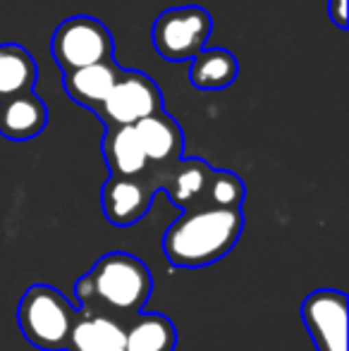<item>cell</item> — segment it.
<instances>
[{"instance_id": "obj_1", "label": "cell", "mask_w": 349, "mask_h": 351, "mask_svg": "<svg viewBox=\"0 0 349 351\" xmlns=\"http://www.w3.org/2000/svg\"><path fill=\"white\" fill-rule=\"evenodd\" d=\"M80 308L103 311L130 320L144 311L154 291V278L144 261L125 251H110L93 263L75 285Z\"/></svg>"}, {"instance_id": "obj_2", "label": "cell", "mask_w": 349, "mask_h": 351, "mask_svg": "<svg viewBox=\"0 0 349 351\" xmlns=\"http://www.w3.org/2000/svg\"><path fill=\"white\" fill-rule=\"evenodd\" d=\"M244 230L242 210H184L165 230L163 251L173 268H206L225 258Z\"/></svg>"}, {"instance_id": "obj_3", "label": "cell", "mask_w": 349, "mask_h": 351, "mask_svg": "<svg viewBox=\"0 0 349 351\" xmlns=\"http://www.w3.org/2000/svg\"><path fill=\"white\" fill-rule=\"evenodd\" d=\"M77 308L51 285H32L17 306L24 339L41 351H65Z\"/></svg>"}, {"instance_id": "obj_4", "label": "cell", "mask_w": 349, "mask_h": 351, "mask_svg": "<svg viewBox=\"0 0 349 351\" xmlns=\"http://www.w3.org/2000/svg\"><path fill=\"white\" fill-rule=\"evenodd\" d=\"M51 53L62 74L82 70L98 62L115 60V41L101 19L75 14L56 27L51 38Z\"/></svg>"}, {"instance_id": "obj_5", "label": "cell", "mask_w": 349, "mask_h": 351, "mask_svg": "<svg viewBox=\"0 0 349 351\" xmlns=\"http://www.w3.org/2000/svg\"><path fill=\"white\" fill-rule=\"evenodd\" d=\"M213 32V19L201 5L168 8L154 19L151 43L168 62H186L201 53Z\"/></svg>"}, {"instance_id": "obj_6", "label": "cell", "mask_w": 349, "mask_h": 351, "mask_svg": "<svg viewBox=\"0 0 349 351\" xmlns=\"http://www.w3.org/2000/svg\"><path fill=\"white\" fill-rule=\"evenodd\" d=\"M163 110V91L141 70H122L112 91L93 115L110 127H134L136 122Z\"/></svg>"}, {"instance_id": "obj_7", "label": "cell", "mask_w": 349, "mask_h": 351, "mask_svg": "<svg viewBox=\"0 0 349 351\" xmlns=\"http://www.w3.org/2000/svg\"><path fill=\"white\" fill-rule=\"evenodd\" d=\"M302 320L316 351H347V294L316 289L304 299Z\"/></svg>"}, {"instance_id": "obj_8", "label": "cell", "mask_w": 349, "mask_h": 351, "mask_svg": "<svg viewBox=\"0 0 349 351\" xmlns=\"http://www.w3.org/2000/svg\"><path fill=\"white\" fill-rule=\"evenodd\" d=\"M213 167L201 158H180L173 165L146 172V180L156 191H165L177 208L196 210L204 208V196Z\"/></svg>"}, {"instance_id": "obj_9", "label": "cell", "mask_w": 349, "mask_h": 351, "mask_svg": "<svg viewBox=\"0 0 349 351\" xmlns=\"http://www.w3.org/2000/svg\"><path fill=\"white\" fill-rule=\"evenodd\" d=\"M156 189L146 177H108L101 189L103 215L110 225L130 227L151 210Z\"/></svg>"}, {"instance_id": "obj_10", "label": "cell", "mask_w": 349, "mask_h": 351, "mask_svg": "<svg viewBox=\"0 0 349 351\" xmlns=\"http://www.w3.org/2000/svg\"><path fill=\"white\" fill-rule=\"evenodd\" d=\"M134 134L139 139V146L149 162V170L173 165L180 158H184V132L180 122L170 117L165 110L136 122Z\"/></svg>"}, {"instance_id": "obj_11", "label": "cell", "mask_w": 349, "mask_h": 351, "mask_svg": "<svg viewBox=\"0 0 349 351\" xmlns=\"http://www.w3.org/2000/svg\"><path fill=\"white\" fill-rule=\"evenodd\" d=\"M125 323L103 311L77 308L65 351H125Z\"/></svg>"}, {"instance_id": "obj_12", "label": "cell", "mask_w": 349, "mask_h": 351, "mask_svg": "<svg viewBox=\"0 0 349 351\" xmlns=\"http://www.w3.org/2000/svg\"><path fill=\"white\" fill-rule=\"evenodd\" d=\"M48 127V106L34 91L0 101V136L32 141Z\"/></svg>"}, {"instance_id": "obj_13", "label": "cell", "mask_w": 349, "mask_h": 351, "mask_svg": "<svg viewBox=\"0 0 349 351\" xmlns=\"http://www.w3.org/2000/svg\"><path fill=\"white\" fill-rule=\"evenodd\" d=\"M122 70L125 67H120L115 60L98 62V65H88L82 70L62 74V86L72 101L84 106L86 110L96 112L108 98V93L112 91Z\"/></svg>"}, {"instance_id": "obj_14", "label": "cell", "mask_w": 349, "mask_h": 351, "mask_svg": "<svg viewBox=\"0 0 349 351\" xmlns=\"http://www.w3.org/2000/svg\"><path fill=\"white\" fill-rule=\"evenodd\" d=\"M103 158L110 177H146L149 162L134 134V127H110L103 134Z\"/></svg>"}, {"instance_id": "obj_15", "label": "cell", "mask_w": 349, "mask_h": 351, "mask_svg": "<svg viewBox=\"0 0 349 351\" xmlns=\"http://www.w3.org/2000/svg\"><path fill=\"white\" fill-rule=\"evenodd\" d=\"M189 62V84L199 91H220L239 77V62L228 48H204Z\"/></svg>"}, {"instance_id": "obj_16", "label": "cell", "mask_w": 349, "mask_h": 351, "mask_svg": "<svg viewBox=\"0 0 349 351\" xmlns=\"http://www.w3.org/2000/svg\"><path fill=\"white\" fill-rule=\"evenodd\" d=\"M177 330L163 313H139L125 323V351H175Z\"/></svg>"}, {"instance_id": "obj_17", "label": "cell", "mask_w": 349, "mask_h": 351, "mask_svg": "<svg viewBox=\"0 0 349 351\" xmlns=\"http://www.w3.org/2000/svg\"><path fill=\"white\" fill-rule=\"evenodd\" d=\"M38 65L19 43H0V101L34 91Z\"/></svg>"}, {"instance_id": "obj_18", "label": "cell", "mask_w": 349, "mask_h": 351, "mask_svg": "<svg viewBox=\"0 0 349 351\" xmlns=\"http://www.w3.org/2000/svg\"><path fill=\"white\" fill-rule=\"evenodd\" d=\"M247 186L237 172L213 170L206 186L204 208H223V210H242Z\"/></svg>"}, {"instance_id": "obj_19", "label": "cell", "mask_w": 349, "mask_h": 351, "mask_svg": "<svg viewBox=\"0 0 349 351\" xmlns=\"http://www.w3.org/2000/svg\"><path fill=\"white\" fill-rule=\"evenodd\" d=\"M328 17L330 22L335 24L337 29H345L349 27V19H347V0H328Z\"/></svg>"}]
</instances>
